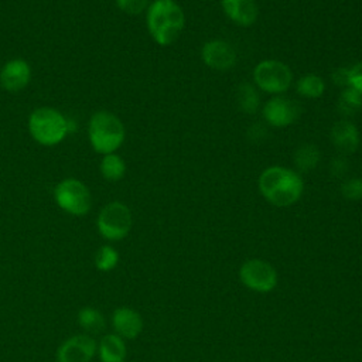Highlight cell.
<instances>
[{
  "label": "cell",
  "mask_w": 362,
  "mask_h": 362,
  "mask_svg": "<svg viewBox=\"0 0 362 362\" xmlns=\"http://www.w3.org/2000/svg\"><path fill=\"white\" fill-rule=\"evenodd\" d=\"M221 6L228 18L242 27H250L259 16L255 0H221Z\"/></svg>",
  "instance_id": "15"
},
{
  "label": "cell",
  "mask_w": 362,
  "mask_h": 362,
  "mask_svg": "<svg viewBox=\"0 0 362 362\" xmlns=\"http://www.w3.org/2000/svg\"><path fill=\"white\" fill-rule=\"evenodd\" d=\"M98 345L90 335L78 334L65 339L58 351V362H89L96 354Z\"/></svg>",
  "instance_id": "10"
},
{
  "label": "cell",
  "mask_w": 362,
  "mask_h": 362,
  "mask_svg": "<svg viewBox=\"0 0 362 362\" xmlns=\"http://www.w3.org/2000/svg\"><path fill=\"white\" fill-rule=\"evenodd\" d=\"M337 106H338V112L344 117L354 116L362 107V95L358 90H355L354 88L346 86L341 92Z\"/></svg>",
  "instance_id": "21"
},
{
  "label": "cell",
  "mask_w": 362,
  "mask_h": 362,
  "mask_svg": "<svg viewBox=\"0 0 362 362\" xmlns=\"http://www.w3.org/2000/svg\"><path fill=\"white\" fill-rule=\"evenodd\" d=\"M112 324L116 334L126 339H134L143 329V320L140 314L129 307H119L113 311Z\"/></svg>",
  "instance_id": "14"
},
{
  "label": "cell",
  "mask_w": 362,
  "mask_h": 362,
  "mask_svg": "<svg viewBox=\"0 0 362 362\" xmlns=\"http://www.w3.org/2000/svg\"><path fill=\"white\" fill-rule=\"evenodd\" d=\"M184 24V11L174 0H154L147 8V28L158 45L173 44Z\"/></svg>",
  "instance_id": "2"
},
{
  "label": "cell",
  "mask_w": 362,
  "mask_h": 362,
  "mask_svg": "<svg viewBox=\"0 0 362 362\" xmlns=\"http://www.w3.org/2000/svg\"><path fill=\"white\" fill-rule=\"evenodd\" d=\"M329 173L335 178H341L348 173V161L344 157H335L331 160Z\"/></svg>",
  "instance_id": "27"
},
{
  "label": "cell",
  "mask_w": 362,
  "mask_h": 362,
  "mask_svg": "<svg viewBox=\"0 0 362 362\" xmlns=\"http://www.w3.org/2000/svg\"><path fill=\"white\" fill-rule=\"evenodd\" d=\"M263 117L273 127H286L293 124L301 113V106L293 100L283 96H274L266 102L263 106Z\"/></svg>",
  "instance_id": "9"
},
{
  "label": "cell",
  "mask_w": 362,
  "mask_h": 362,
  "mask_svg": "<svg viewBox=\"0 0 362 362\" xmlns=\"http://www.w3.org/2000/svg\"><path fill=\"white\" fill-rule=\"evenodd\" d=\"M117 7L130 16L141 14L144 10L148 8V0H116Z\"/></svg>",
  "instance_id": "25"
},
{
  "label": "cell",
  "mask_w": 362,
  "mask_h": 362,
  "mask_svg": "<svg viewBox=\"0 0 362 362\" xmlns=\"http://www.w3.org/2000/svg\"><path fill=\"white\" fill-rule=\"evenodd\" d=\"M119 262V253L112 246H100L95 253V266L100 272H110Z\"/></svg>",
  "instance_id": "23"
},
{
  "label": "cell",
  "mask_w": 362,
  "mask_h": 362,
  "mask_svg": "<svg viewBox=\"0 0 362 362\" xmlns=\"http://www.w3.org/2000/svg\"><path fill=\"white\" fill-rule=\"evenodd\" d=\"M69 130L66 117L54 107L42 106L31 112L28 117V132L31 137L42 146L61 143Z\"/></svg>",
  "instance_id": "4"
},
{
  "label": "cell",
  "mask_w": 362,
  "mask_h": 362,
  "mask_svg": "<svg viewBox=\"0 0 362 362\" xmlns=\"http://www.w3.org/2000/svg\"><path fill=\"white\" fill-rule=\"evenodd\" d=\"M260 194L276 206H290L300 199L304 182L300 174L291 168L272 165L259 177Z\"/></svg>",
  "instance_id": "1"
},
{
  "label": "cell",
  "mask_w": 362,
  "mask_h": 362,
  "mask_svg": "<svg viewBox=\"0 0 362 362\" xmlns=\"http://www.w3.org/2000/svg\"><path fill=\"white\" fill-rule=\"evenodd\" d=\"M341 194L349 201L362 199V178H349L341 185Z\"/></svg>",
  "instance_id": "24"
},
{
  "label": "cell",
  "mask_w": 362,
  "mask_h": 362,
  "mask_svg": "<svg viewBox=\"0 0 362 362\" xmlns=\"http://www.w3.org/2000/svg\"><path fill=\"white\" fill-rule=\"evenodd\" d=\"M201 57L206 66L218 71H228L236 64L235 49L223 40H211L205 42L201 49Z\"/></svg>",
  "instance_id": "11"
},
{
  "label": "cell",
  "mask_w": 362,
  "mask_h": 362,
  "mask_svg": "<svg viewBox=\"0 0 362 362\" xmlns=\"http://www.w3.org/2000/svg\"><path fill=\"white\" fill-rule=\"evenodd\" d=\"M133 218L127 205L119 201L106 204L96 219L99 233L107 240H120L132 229Z\"/></svg>",
  "instance_id": "5"
},
{
  "label": "cell",
  "mask_w": 362,
  "mask_h": 362,
  "mask_svg": "<svg viewBox=\"0 0 362 362\" xmlns=\"http://www.w3.org/2000/svg\"><path fill=\"white\" fill-rule=\"evenodd\" d=\"M296 89L304 98L318 99L320 96H322V93L325 90V83L321 76H318L315 74H307L297 81Z\"/></svg>",
  "instance_id": "20"
},
{
  "label": "cell",
  "mask_w": 362,
  "mask_h": 362,
  "mask_svg": "<svg viewBox=\"0 0 362 362\" xmlns=\"http://www.w3.org/2000/svg\"><path fill=\"white\" fill-rule=\"evenodd\" d=\"M96 352L102 362H124L126 345L117 334H107L102 337Z\"/></svg>",
  "instance_id": "16"
},
{
  "label": "cell",
  "mask_w": 362,
  "mask_h": 362,
  "mask_svg": "<svg viewBox=\"0 0 362 362\" xmlns=\"http://www.w3.org/2000/svg\"><path fill=\"white\" fill-rule=\"evenodd\" d=\"M331 79L339 88L349 86V68L339 66V68L334 69L332 75H331Z\"/></svg>",
  "instance_id": "28"
},
{
  "label": "cell",
  "mask_w": 362,
  "mask_h": 362,
  "mask_svg": "<svg viewBox=\"0 0 362 362\" xmlns=\"http://www.w3.org/2000/svg\"><path fill=\"white\" fill-rule=\"evenodd\" d=\"M239 277L247 288L257 293H269L277 286L276 269L262 259L246 260L239 269Z\"/></svg>",
  "instance_id": "8"
},
{
  "label": "cell",
  "mask_w": 362,
  "mask_h": 362,
  "mask_svg": "<svg viewBox=\"0 0 362 362\" xmlns=\"http://www.w3.org/2000/svg\"><path fill=\"white\" fill-rule=\"evenodd\" d=\"M88 136L90 146L100 154L115 153L124 141V124L122 120L106 110L92 115L88 124Z\"/></svg>",
  "instance_id": "3"
},
{
  "label": "cell",
  "mask_w": 362,
  "mask_h": 362,
  "mask_svg": "<svg viewBox=\"0 0 362 362\" xmlns=\"http://www.w3.org/2000/svg\"><path fill=\"white\" fill-rule=\"evenodd\" d=\"M126 173L124 160L116 153L105 154L100 161V174L107 181H119Z\"/></svg>",
  "instance_id": "18"
},
{
  "label": "cell",
  "mask_w": 362,
  "mask_h": 362,
  "mask_svg": "<svg viewBox=\"0 0 362 362\" xmlns=\"http://www.w3.org/2000/svg\"><path fill=\"white\" fill-rule=\"evenodd\" d=\"M331 141L335 146V148L339 153L344 154H351L356 151L359 146V132L356 126L349 122L348 119H341L338 120L332 127L329 133Z\"/></svg>",
  "instance_id": "13"
},
{
  "label": "cell",
  "mask_w": 362,
  "mask_h": 362,
  "mask_svg": "<svg viewBox=\"0 0 362 362\" xmlns=\"http://www.w3.org/2000/svg\"><path fill=\"white\" fill-rule=\"evenodd\" d=\"M253 81L263 92L277 95L286 92L293 82L291 69L281 61L264 59L253 69Z\"/></svg>",
  "instance_id": "7"
},
{
  "label": "cell",
  "mask_w": 362,
  "mask_h": 362,
  "mask_svg": "<svg viewBox=\"0 0 362 362\" xmlns=\"http://www.w3.org/2000/svg\"><path fill=\"white\" fill-rule=\"evenodd\" d=\"M78 324L88 332H100L105 328V318L99 310L83 307L78 313Z\"/></svg>",
  "instance_id": "22"
},
{
  "label": "cell",
  "mask_w": 362,
  "mask_h": 362,
  "mask_svg": "<svg viewBox=\"0 0 362 362\" xmlns=\"http://www.w3.org/2000/svg\"><path fill=\"white\" fill-rule=\"evenodd\" d=\"M349 86L362 95V61L349 68Z\"/></svg>",
  "instance_id": "26"
},
{
  "label": "cell",
  "mask_w": 362,
  "mask_h": 362,
  "mask_svg": "<svg viewBox=\"0 0 362 362\" xmlns=\"http://www.w3.org/2000/svg\"><path fill=\"white\" fill-rule=\"evenodd\" d=\"M31 79V66L25 59L14 58L7 61L0 69V85L8 92L24 89Z\"/></svg>",
  "instance_id": "12"
},
{
  "label": "cell",
  "mask_w": 362,
  "mask_h": 362,
  "mask_svg": "<svg viewBox=\"0 0 362 362\" xmlns=\"http://www.w3.org/2000/svg\"><path fill=\"white\" fill-rule=\"evenodd\" d=\"M54 198L62 211L75 216L88 214L92 205L90 191L76 178H66L58 182L54 189Z\"/></svg>",
  "instance_id": "6"
},
{
  "label": "cell",
  "mask_w": 362,
  "mask_h": 362,
  "mask_svg": "<svg viewBox=\"0 0 362 362\" xmlns=\"http://www.w3.org/2000/svg\"><path fill=\"white\" fill-rule=\"evenodd\" d=\"M236 99L242 112L249 115L257 112L260 105V96L252 83L249 82L240 83L236 92Z\"/></svg>",
  "instance_id": "19"
},
{
  "label": "cell",
  "mask_w": 362,
  "mask_h": 362,
  "mask_svg": "<svg viewBox=\"0 0 362 362\" xmlns=\"http://www.w3.org/2000/svg\"><path fill=\"white\" fill-rule=\"evenodd\" d=\"M320 158H321V154L318 147L310 143L300 146L294 153V164L297 170L303 173L314 170L318 165Z\"/></svg>",
  "instance_id": "17"
}]
</instances>
